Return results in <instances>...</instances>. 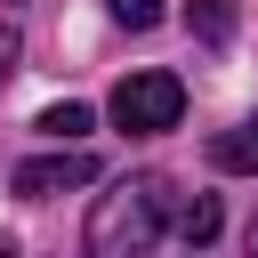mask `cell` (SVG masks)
Here are the masks:
<instances>
[{"label": "cell", "instance_id": "9", "mask_svg": "<svg viewBox=\"0 0 258 258\" xmlns=\"http://www.w3.org/2000/svg\"><path fill=\"white\" fill-rule=\"evenodd\" d=\"M16 56H24V40H16L8 24H0V89H8V73H16Z\"/></svg>", "mask_w": 258, "mask_h": 258}, {"label": "cell", "instance_id": "7", "mask_svg": "<svg viewBox=\"0 0 258 258\" xmlns=\"http://www.w3.org/2000/svg\"><path fill=\"white\" fill-rule=\"evenodd\" d=\"M32 129H40V137H56V145H73V137H89V105H48Z\"/></svg>", "mask_w": 258, "mask_h": 258}, {"label": "cell", "instance_id": "10", "mask_svg": "<svg viewBox=\"0 0 258 258\" xmlns=\"http://www.w3.org/2000/svg\"><path fill=\"white\" fill-rule=\"evenodd\" d=\"M250 250H258V210H250Z\"/></svg>", "mask_w": 258, "mask_h": 258}, {"label": "cell", "instance_id": "1", "mask_svg": "<svg viewBox=\"0 0 258 258\" xmlns=\"http://www.w3.org/2000/svg\"><path fill=\"white\" fill-rule=\"evenodd\" d=\"M169 226V177H153V169H137V177H121L113 194H97V210H89V250H145L153 234Z\"/></svg>", "mask_w": 258, "mask_h": 258}, {"label": "cell", "instance_id": "2", "mask_svg": "<svg viewBox=\"0 0 258 258\" xmlns=\"http://www.w3.org/2000/svg\"><path fill=\"white\" fill-rule=\"evenodd\" d=\"M177 113H185V81L177 73H129L113 89V121L129 137H161V129H177Z\"/></svg>", "mask_w": 258, "mask_h": 258}, {"label": "cell", "instance_id": "6", "mask_svg": "<svg viewBox=\"0 0 258 258\" xmlns=\"http://www.w3.org/2000/svg\"><path fill=\"white\" fill-rule=\"evenodd\" d=\"M185 24H194L210 48H218V40L234 32V0H185Z\"/></svg>", "mask_w": 258, "mask_h": 258}, {"label": "cell", "instance_id": "4", "mask_svg": "<svg viewBox=\"0 0 258 258\" xmlns=\"http://www.w3.org/2000/svg\"><path fill=\"white\" fill-rule=\"evenodd\" d=\"M210 169H234V177H258V121H234L210 137Z\"/></svg>", "mask_w": 258, "mask_h": 258}, {"label": "cell", "instance_id": "5", "mask_svg": "<svg viewBox=\"0 0 258 258\" xmlns=\"http://www.w3.org/2000/svg\"><path fill=\"white\" fill-rule=\"evenodd\" d=\"M169 234H177V242H194V250H202V242H218V194H185V202H177V218H169Z\"/></svg>", "mask_w": 258, "mask_h": 258}, {"label": "cell", "instance_id": "8", "mask_svg": "<svg viewBox=\"0 0 258 258\" xmlns=\"http://www.w3.org/2000/svg\"><path fill=\"white\" fill-rule=\"evenodd\" d=\"M113 16H121L129 32H153V24H161V0H113Z\"/></svg>", "mask_w": 258, "mask_h": 258}, {"label": "cell", "instance_id": "3", "mask_svg": "<svg viewBox=\"0 0 258 258\" xmlns=\"http://www.w3.org/2000/svg\"><path fill=\"white\" fill-rule=\"evenodd\" d=\"M89 177H97V161H89L81 145H64V153L24 161V169H16V194H24V202H48V194H73V185H89Z\"/></svg>", "mask_w": 258, "mask_h": 258}]
</instances>
